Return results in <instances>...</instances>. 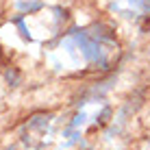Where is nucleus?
<instances>
[{
	"label": "nucleus",
	"mask_w": 150,
	"mask_h": 150,
	"mask_svg": "<svg viewBox=\"0 0 150 150\" xmlns=\"http://www.w3.org/2000/svg\"><path fill=\"white\" fill-rule=\"evenodd\" d=\"M144 0H111V9L122 13L124 18H133L139 9H142Z\"/></svg>",
	"instance_id": "obj_1"
}]
</instances>
